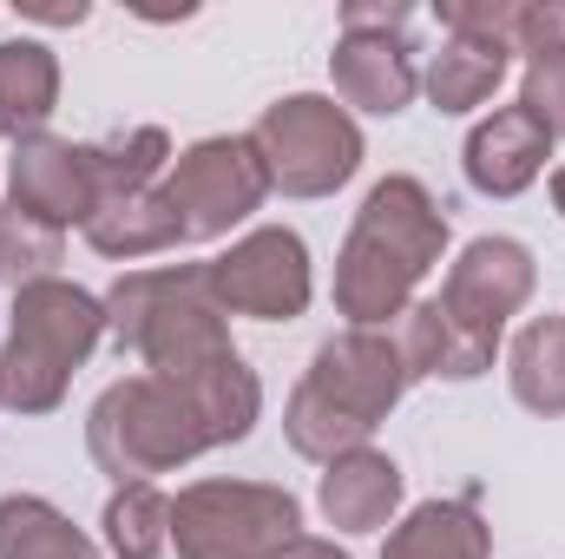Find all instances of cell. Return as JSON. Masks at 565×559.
Instances as JSON below:
<instances>
[{"instance_id":"cell-1","label":"cell","mask_w":565,"mask_h":559,"mask_svg":"<svg viewBox=\"0 0 565 559\" xmlns=\"http://www.w3.org/2000/svg\"><path fill=\"white\" fill-rule=\"evenodd\" d=\"M440 257H447V204L415 171H388L382 184H369L335 251V316L349 329H388Z\"/></svg>"},{"instance_id":"cell-2","label":"cell","mask_w":565,"mask_h":559,"mask_svg":"<svg viewBox=\"0 0 565 559\" xmlns=\"http://www.w3.org/2000/svg\"><path fill=\"white\" fill-rule=\"evenodd\" d=\"M106 336L139 356L145 376L191 389L198 376H211L217 362L237 356L231 342V316L217 309L204 264H151L126 271L106 289Z\"/></svg>"},{"instance_id":"cell-3","label":"cell","mask_w":565,"mask_h":559,"mask_svg":"<svg viewBox=\"0 0 565 559\" xmlns=\"http://www.w3.org/2000/svg\"><path fill=\"white\" fill-rule=\"evenodd\" d=\"M99 342H106V296L66 277L13 289L0 342V402L13 415H53Z\"/></svg>"},{"instance_id":"cell-4","label":"cell","mask_w":565,"mask_h":559,"mask_svg":"<svg viewBox=\"0 0 565 559\" xmlns=\"http://www.w3.org/2000/svg\"><path fill=\"white\" fill-rule=\"evenodd\" d=\"M86 454L113 487H132V481L178 474L198 454H211V428L184 389L139 369L86 409Z\"/></svg>"},{"instance_id":"cell-5","label":"cell","mask_w":565,"mask_h":559,"mask_svg":"<svg viewBox=\"0 0 565 559\" xmlns=\"http://www.w3.org/2000/svg\"><path fill=\"white\" fill-rule=\"evenodd\" d=\"M289 540H302V500L277 481L204 474L171 500L178 559H277Z\"/></svg>"},{"instance_id":"cell-6","label":"cell","mask_w":565,"mask_h":559,"mask_svg":"<svg viewBox=\"0 0 565 559\" xmlns=\"http://www.w3.org/2000/svg\"><path fill=\"white\" fill-rule=\"evenodd\" d=\"M250 145L270 171V191L282 198H335L369 158L355 113L329 93H282L250 126Z\"/></svg>"},{"instance_id":"cell-7","label":"cell","mask_w":565,"mask_h":559,"mask_svg":"<svg viewBox=\"0 0 565 559\" xmlns=\"http://www.w3.org/2000/svg\"><path fill=\"white\" fill-rule=\"evenodd\" d=\"M164 198L184 224V244H217L237 224H250L270 198V171L257 158L250 133H217V139L184 145L164 171Z\"/></svg>"},{"instance_id":"cell-8","label":"cell","mask_w":565,"mask_h":559,"mask_svg":"<svg viewBox=\"0 0 565 559\" xmlns=\"http://www.w3.org/2000/svg\"><path fill=\"white\" fill-rule=\"evenodd\" d=\"M204 277L224 316H250V323H296L316 303V264L309 244L289 224H257L244 231L231 251L204 257Z\"/></svg>"},{"instance_id":"cell-9","label":"cell","mask_w":565,"mask_h":559,"mask_svg":"<svg viewBox=\"0 0 565 559\" xmlns=\"http://www.w3.org/2000/svg\"><path fill=\"white\" fill-rule=\"evenodd\" d=\"M302 382H309L335 415H349L355 428H369V434L395 415L402 395L415 389V382H408V362H402V349H395V329H342V336H329V342L309 356Z\"/></svg>"},{"instance_id":"cell-10","label":"cell","mask_w":565,"mask_h":559,"mask_svg":"<svg viewBox=\"0 0 565 559\" xmlns=\"http://www.w3.org/2000/svg\"><path fill=\"white\" fill-rule=\"evenodd\" d=\"M540 289V264L520 238H473L454 264H447V283H440V316L467 336H487L500 342L507 323L533 303Z\"/></svg>"},{"instance_id":"cell-11","label":"cell","mask_w":565,"mask_h":559,"mask_svg":"<svg viewBox=\"0 0 565 559\" xmlns=\"http://www.w3.org/2000/svg\"><path fill=\"white\" fill-rule=\"evenodd\" d=\"M7 204L26 211L33 224L46 231H86V218L99 211V178H93V145L79 139H53V133H33V139L13 145L7 158Z\"/></svg>"},{"instance_id":"cell-12","label":"cell","mask_w":565,"mask_h":559,"mask_svg":"<svg viewBox=\"0 0 565 559\" xmlns=\"http://www.w3.org/2000/svg\"><path fill=\"white\" fill-rule=\"evenodd\" d=\"M329 86H335V106H349V113H369V119L408 113L422 93V66H415L408 33H335Z\"/></svg>"},{"instance_id":"cell-13","label":"cell","mask_w":565,"mask_h":559,"mask_svg":"<svg viewBox=\"0 0 565 559\" xmlns=\"http://www.w3.org/2000/svg\"><path fill=\"white\" fill-rule=\"evenodd\" d=\"M546 158H553V133L513 99V106L487 113V119L467 133L460 171H467V184H473L480 198H520L526 184H540Z\"/></svg>"},{"instance_id":"cell-14","label":"cell","mask_w":565,"mask_h":559,"mask_svg":"<svg viewBox=\"0 0 565 559\" xmlns=\"http://www.w3.org/2000/svg\"><path fill=\"white\" fill-rule=\"evenodd\" d=\"M402 494H408V474L382 447H355V454L329 461L316 481V507L335 534H388L402 514Z\"/></svg>"},{"instance_id":"cell-15","label":"cell","mask_w":565,"mask_h":559,"mask_svg":"<svg viewBox=\"0 0 565 559\" xmlns=\"http://www.w3.org/2000/svg\"><path fill=\"white\" fill-rule=\"evenodd\" d=\"M382 559H493V527H487V514H480L473 494H460V500H422V507H408L388 527Z\"/></svg>"},{"instance_id":"cell-16","label":"cell","mask_w":565,"mask_h":559,"mask_svg":"<svg viewBox=\"0 0 565 559\" xmlns=\"http://www.w3.org/2000/svg\"><path fill=\"white\" fill-rule=\"evenodd\" d=\"M86 244L113 264H139V257H164L184 244V224L164 198V184H145L126 198H106L93 218H86Z\"/></svg>"},{"instance_id":"cell-17","label":"cell","mask_w":565,"mask_h":559,"mask_svg":"<svg viewBox=\"0 0 565 559\" xmlns=\"http://www.w3.org/2000/svg\"><path fill=\"white\" fill-rule=\"evenodd\" d=\"M60 113V53L46 40H0V139H33Z\"/></svg>"},{"instance_id":"cell-18","label":"cell","mask_w":565,"mask_h":559,"mask_svg":"<svg viewBox=\"0 0 565 559\" xmlns=\"http://www.w3.org/2000/svg\"><path fill=\"white\" fill-rule=\"evenodd\" d=\"M507 66H513V53H507V46L447 40V46L422 66V93H427V106H434V113L460 119V113H480V106L507 86Z\"/></svg>"},{"instance_id":"cell-19","label":"cell","mask_w":565,"mask_h":559,"mask_svg":"<svg viewBox=\"0 0 565 559\" xmlns=\"http://www.w3.org/2000/svg\"><path fill=\"white\" fill-rule=\"evenodd\" d=\"M507 382L513 402L540 421L565 415V316H533L520 323L513 349H507Z\"/></svg>"},{"instance_id":"cell-20","label":"cell","mask_w":565,"mask_h":559,"mask_svg":"<svg viewBox=\"0 0 565 559\" xmlns=\"http://www.w3.org/2000/svg\"><path fill=\"white\" fill-rule=\"evenodd\" d=\"M0 559H106L46 494H0Z\"/></svg>"},{"instance_id":"cell-21","label":"cell","mask_w":565,"mask_h":559,"mask_svg":"<svg viewBox=\"0 0 565 559\" xmlns=\"http://www.w3.org/2000/svg\"><path fill=\"white\" fill-rule=\"evenodd\" d=\"M99 534H106V553L113 559H158L171 547V494L158 481L113 487V500L99 514Z\"/></svg>"},{"instance_id":"cell-22","label":"cell","mask_w":565,"mask_h":559,"mask_svg":"<svg viewBox=\"0 0 565 559\" xmlns=\"http://www.w3.org/2000/svg\"><path fill=\"white\" fill-rule=\"evenodd\" d=\"M60 264H66V231H46V224H33L26 211H0V283H13V289H26V283H46L60 277Z\"/></svg>"},{"instance_id":"cell-23","label":"cell","mask_w":565,"mask_h":559,"mask_svg":"<svg viewBox=\"0 0 565 559\" xmlns=\"http://www.w3.org/2000/svg\"><path fill=\"white\" fill-rule=\"evenodd\" d=\"M434 20L447 40H473V46H507L520 33V0H434Z\"/></svg>"},{"instance_id":"cell-24","label":"cell","mask_w":565,"mask_h":559,"mask_svg":"<svg viewBox=\"0 0 565 559\" xmlns=\"http://www.w3.org/2000/svg\"><path fill=\"white\" fill-rule=\"evenodd\" d=\"M513 53H526V66L533 60H565V0H520Z\"/></svg>"},{"instance_id":"cell-25","label":"cell","mask_w":565,"mask_h":559,"mask_svg":"<svg viewBox=\"0 0 565 559\" xmlns=\"http://www.w3.org/2000/svg\"><path fill=\"white\" fill-rule=\"evenodd\" d=\"M520 106L553 133V145L565 139V60H533L520 80Z\"/></svg>"},{"instance_id":"cell-26","label":"cell","mask_w":565,"mask_h":559,"mask_svg":"<svg viewBox=\"0 0 565 559\" xmlns=\"http://www.w3.org/2000/svg\"><path fill=\"white\" fill-rule=\"evenodd\" d=\"M415 7L408 0H349L342 7V33H408Z\"/></svg>"},{"instance_id":"cell-27","label":"cell","mask_w":565,"mask_h":559,"mask_svg":"<svg viewBox=\"0 0 565 559\" xmlns=\"http://www.w3.org/2000/svg\"><path fill=\"white\" fill-rule=\"evenodd\" d=\"M20 20H40V27H79L93 20L86 0H20Z\"/></svg>"},{"instance_id":"cell-28","label":"cell","mask_w":565,"mask_h":559,"mask_svg":"<svg viewBox=\"0 0 565 559\" xmlns=\"http://www.w3.org/2000/svg\"><path fill=\"white\" fill-rule=\"evenodd\" d=\"M277 559H349V547H335V540H316V534H302V540H289Z\"/></svg>"},{"instance_id":"cell-29","label":"cell","mask_w":565,"mask_h":559,"mask_svg":"<svg viewBox=\"0 0 565 559\" xmlns=\"http://www.w3.org/2000/svg\"><path fill=\"white\" fill-rule=\"evenodd\" d=\"M553 211H559V218H565V165H559V171H553Z\"/></svg>"},{"instance_id":"cell-30","label":"cell","mask_w":565,"mask_h":559,"mask_svg":"<svg viewBox=\"0 0 565 559\" xmlns=\"http://www.w3.org/2000/svg\"><path fill=\"white\" fill-rule=\"evenodd\" d=\"M0 409H7V402H0Z\"/></svg>"}]
</instances>
